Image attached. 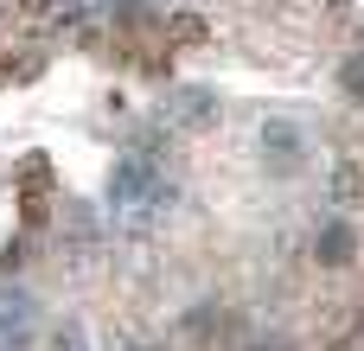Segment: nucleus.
I'll return each mask as SVG.
<instances>
[{
  "instance_id": "nucleus-1",
  "label": "nucleus",
  "mask_w": 364,
  "mask_h": 351,
  "mask_svg": "<svg viewBox=\"0 0 364 351\" xmlns=\"http://www.w3.org/2000/svg\"><path fill=\"white\" fill-rule=\"evenodd\" d=\"M166 205V173L147 160V153H128V160H115V179H109V211L115 217H154Z\"/></svg>"
},
{
  "instance_id": "nucleus-2",
  "label": "nucleus",
  "mask_w": 364,
  "mask_h": 351,
  "mask_svg": "<svg viewBox=\"0 0 364 351\" xmlns=\"http://www.w3.org/2000/svg\"><path fill=\"white\" fill-rule=\"evenodd\" d=\"M32 326H38V307H32V294H19V288H0V351H26V345H32Z\"/></svg>"
},
{
  "instance_id": "nucleus-3",
  "label": "nucleus",
  "mask_w": 364,
  "mask_h": 351,
  "mask_svg": "<svg viewBox=\"0 0 364 351\" xmlns=\"http://www.w3.org/2000/svg\"><path fill=\"white\" fill-rule=\"evenodd\" d=\"M346 90H352V96H364V58H352V64H346Z\"/></svg>"
}]
</instances>
